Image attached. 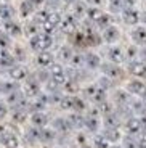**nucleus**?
I'll list each match as a JSON object with an SVG mask.
<instances>
[{
    "mask_svg": "<svg viewBox=\"0 0 146 148\" xmlns=\"http://www.w3.org/2000/svg\"><path fill=\"white\" fill-rule=\"evenodd\" d=\"M51 79H53V82H55L56 85L66 84L68 76H66L63 66H59V64H53V66H51Z\"/></svg>",
    "mask_w": 146,
    "mask_h": 148,
    "instance_id": "nucleus-9",
    "label": "nucleus"
},
{
    "mask_svg": "<svg viewBox=\"0 0 146 148\" xmlns=\"http://www.w3.org/2000/svg\"><path fill=\"white\" fill-rule=\"evenodd\" d=\"M13 15H15V11L11 10L10 5H7V3H0V19H2V21H7V19H13Z\"/></svg>",
    "mask_w": 146,
    "mask_h": 148,
    "instance_id": "nucleus-20",
    "label": "nucleus"
},
{
    "mask_svg": "<svg viewBox=\"0 0 146 148\" xmlns=\"http://www.w3.org/2000/svg\"><path fill=\"white\" fill-rule=\"evenodd\" d=\"M132 40L135 42V45L140 47H146V27L145 26H135L130 32Z\"/></svg>",
    "mask_w": 146,
    "mask_h": 148,
    "instance_id": "nucleus-6",
    "label": "nucleus"
},
{
    "mask_svg": "<svg viewBox=\"0 0 146 148\" xmlns=\"http://www.w3.org/2000/svg\"><path fill=\"white\" fill-rule=\"evenodd\" d=\"M109 148H122V147H119V145H113V147H109Z\"/></svg>",
    "mask_w": 146,
    "mask_h": 148,
    "instance_id": "nucleus-42",
    "label": "nucleus"
},
{
    "mask_svg": "<svg viewBox=\"0 0 146 148\" xmlns=\"http://www.w3.org/2000/svg\"><path fill=\"white\" fill-rule=\"evenodd\" d=\"M0 32H2V21H0Z\"/></svg>",
    "mask_w": 146,
    "mask_h": 148,
    "instance_id": "nucleus-43",
    "label": "nucleus"
},
{
    "mask_svg": "<svg viewBox=\"0 0 146 148\" xmlns=\"http://www.w3.org/2000/svg\"><path fill=\"white\" fill-rule=\"evenodd\" d=\"M138 148H146V137H143L141 140L138 142Z\"/></svg>",
    "mask_w": 146,
    "mask_h": 148,
    "instance_id": "nucleus-37",
    "label": "nucleus"
},
{
    "mask_svg": "<svg viewBox=\"0 0 146 148\" xmlns=\"http://www.w3.org/2000/svg\"><path fill=\"white\" fill-rule=\"evenodd\" d=\"M108 7H109V10L113 13H122L127 8L124 3V0H108Z\"/></svg>",
    "mask_w": 146,
    "mask_h": 148,
    "instance_id": "nucleus-21",
    "label": "nucleus"
},
{
    "mask_svg": "<svg viewBox=\"0 0 146 148\" xmlns=\"http://www.w3.org/2000/svg\"><path fill=\"white\" fill-rule=\"evenodd\" d=\"M5 116H7V105L0 101V119L5 118Z\"/></svg>",
    "mask_w": 146,
    "mask_h": 148,
    "instance_id": "nucleus-36",
    "label": "nucleus"
},
{
    "mask_svg": "<svg viewBox=\"0 0 146 148\" xmlns=\"http://www.w3.org/2000/svg\"><path fill=\"white\" fill-rule=\"evenodd\" d=\"M29 45L31 48H32L34 52H47L48 48L53 45V37L48 36V34H35V36L31 37V40H29Z\"/></svg>",
    "mask_w": 146,
    "mask_h": 148,
    "instance_id": "nucleus-1",
    "label": "nucleus"
},
{
    "mask_svg": "<svg viewBox=\"0 0 146 148\" xmlns=\"http://www.w3.org/2000/svg\"><path fill=\"white\" fill-rule=\"evenodd\" d=\"M84 58H85V66H88L90 69H96V68L101 66V60L96 53H87V55H84Z\"/></svg>",
    "mask_w": 146,
    "mask_h": 148,
    "instance_id": "nucleus-15",
    "label": "nucleus"
},
{
    "mask_svg": "<svg viewBox=\"0 0 146 148\" xmlns=\"http://www.w3.org/2000/svg\"><path fill=\"white\" fill-rule=\"evenodd\" d=\"M127 90L133 95H145L146 93V84L140 79H135V81H130L127 84Z\"/></svg>",
    "mask_w": 146,
    "mask_h": 148,
    "instance_id": "nucleus-12",
    "label": "nucleus"
},
{
    "mask_svg": "<svg viewBox=\"0 0 146 148\" xmlns=\"http://www.w3.org/2000/svg\"><path fill=\"white\" fill-rule=\"evenodd\" d=\"M69 63L72 64L74 68H81V66H84V64H85V58H84V55H79V53H74Z\"/></svg>",
    "mask_w": 146,
    "mask_h": 148,
    "instance_id": "nucleus-27",
    "label": "nucleus"
},
{
    "mask_svg": "<svg viewBox=\"0 0 146 148\" xmlns=\"http://www.w3.org/2000/svg\"><path fill=\"white\" fill-rule=\"evenodd\" d=\"M40 137L44 138V140H53L55 138V130H42L40 132Z\"/></svg>",
    "mask_w": 146,
    "mask_h": 148,
    "instance_id": "nucleus-34",
    "label": "nucleus"
},
{
    "mask_svg": "<svg viewBox=\"0 0 146 148\" xmlns=\"http://www.w3.org/2000/svg\"><path fill=\"white\" fill-rule=\"evenodd\" d=\"M63 2H64L66 5H74L77 2V0H63Z\"/></svg>",
    "mask_w": 146,
    "mask_h": 148,
    "instance_id": "nucleus-39",
    "label": "nucleus"
},
{
    "mask_svg": "<svg viewBox=\"0 0 146 148\" xmlns=\"http://www.w3.org/2000/svg\"><path fill=\"white\" fill-rule=\"evenodd\" d=\"M34 10H35V8L32 7V3H31L29 0H24L21 3V8H19V15H21L23 18H29L34 13Z\"/></svg>",
    "mask_w": 146,
    "mask_h": 148,
    "instance_id": "nucleus-22",
    "label": "nucleus"
},
{
    "mask_svg": "<svg viewBox=\"0 0 146 148\" xmlns=\"http://www.w3.org/2000/svg\"><path fill=\"white\" fill-rule=\"evenodd\" d=\"M104 11L103 10H100V8H93V7H87V13H85V16L88 18V21H91V23H95L96 19L100 18V16L103 15Z\"/></svg>",
    "mask_w": 146,
    "mask_h": 148,
    "instance_id": "nucleus-25",
    "label": "nucleus"
},
{
    "mask_svg": "<svg viewBox=\"0 0 146 148\" xmlns=\"http://www.w3.org/2000/svg\"><path fill=\"white\" fill-rule=\"evenodd\" d=\"M8 74H10V77L13 79V81H24V79L27 77V69H26L24 66L16 64V66H11L10 68Z\"/></svg>",
    "mask_w": 146,
    "mask_h": 148,
    "instance_id": "nucleus-14",
    "label": "nucleus"
},
{
    "mask_svg": "<svg viewBox=\"0 0 146 148\" xmlns=\"http://www.w3.org/2000/svg\"><path fill=\"white\" fill-rule=\"evenodd\" d=\"M103 137H104L108 142H117L119 138H121V134H119L117 129H106V132H104Z\"/></svg>",
    "mask_w": 146,
    "mask_h": 148,
    "instance_id": "nucleus-26",
    "label": "nucleus"
},
{
    "mask_svg": "<svg viewBox=\"0 0 146 148\" xmlns=\"http://www.w3.org/2000/svg\"><path fill=\"white\" fill-rule=\"evenodd\" d=\"M69 122H68V119H56L55 121V129H58V130H68L69 129Z\"/></svg>",
    "mask_w": 146,
    "mask_h": 148,
    "instance_id": "nucleus-32",
    "label": "nucleus"
},
{
    "mask_svg": "<svg viewBox=\"0 0 146 148\" xmlns=\"http://www.w3.org/2000/svg\"><path fill=\"white\" fill-rule=\"evenodd\" d=\"M124 52H125V60H127V58H130V56H136L140 50L136 48V45H130V47H128L127 50H124Z\"/></svg>",
    "mask_w": 146,
    "mask_h": 148,
    "instance_id": "nucleus-33",
    "label": "nucleus"
},
{
    "mask_svg": "<svg viewBox=\"0 0 146 148\" xmlns=\"http://www.w3.org/2000/svg\"><path fill=\"white\" fill-rule=\"evenodd\" d=\"M106 56L109 60V63L119 66V64L125 60V52H124V48L119 47V45H109L108 50H106Z\"/></svg>",
    "mask_w": 146,
    "mask_h": 148,
    "instance_id": "nucleus-2",
    "label": "nucleus"
},
{
    "mask_svg": "<svg viewBox=\"0 0 146 148\" xmlns=\"http://www.w3.org/2000/svg\"><path fill=\"white\" fill-rule=\"evenodd\" d=\"M2 29L7 36L10 37H18L23 34V27L18 21L15 19H7V21H2Z\"/></svg>",
    "mask_w": 146,
    "mask_h": 148,
    "instance_id": "nucleus-4",
    "label": "nucleus"
},
{
    "mask_svg": "<svg viewBox=\"0 0 146 148\" xmlns=\"http://www.w3.org/2000/svg\"><path fill=\"white\" fill-rule=\"evenodd\" d=\"M93 24H95L96 27H100V29H106V27H109L113 23H111V16L108 15V13H103Z\"/></svg>",
    "mask_w": 146,
    "mask_h": 148,
    "instance_id": "nucleus-24",
    "label": "nucleus"
},
{
    "mask_svg": "<svg viewBox=\"0 0 146 148\" xmlns=\"http://www.w3.org/2000/svg\"><path fill=\"white\" fill-rule=\"evenodd\" d=\"M128 69L133 76L136 77H145L146 79V63L145 61H138V60H133L130 64H128Z\"/></svg>",
    "mask_w": 146,
    "mask_h": 148,
    "instance_id": "nucleus-10",
    "label": "nucleus"
},
{
    "mask_svg": "<svg viewBox=\"0 0 146 148\" xmlns=\"http://www.w3.org/2000/svg\"><path fill=\"white\" fill-rule=\"evenodd\" d=\"M136 147H138V143H136L130 135L124 138V148H136Z\"/></svg>",
    "mask_w": 146,
    "mask_h": 148,
    "instance_id": "nucleus-35",
    "label": "nucleus"
},
{
    "mask_svg": "<svg viewBox=\"0 0 146 148\" xmlns=\"http://www.w3.org/2000/svg\"><path fill=\"white\" fill-rule=\"evenodd\" d=\"M0 143L3 145L5 148H18L19 142L15 134L3 130V132H0Z\"/></svg>",
    "mask_w": 146,
    "mask_h": 148,
    "instance_id": "nucleus-7",
    "label": "nucleus"
},
{
    "mask_svg": "<svg viewBox=\"0 0 146 148\" xmlns=\"http://www.w3.org/2000/svg\"><path fill=\"white\" fill-rule=\"evenodd\" d=\"M59 27H61V31H64L66 34H72L77 27V19L74 18L72 15H68L66 18H61Z\"/></svg>",
    "mask_w": 146,
    "mask_h": 148,
    "instance_id": "nucleus-11",
    "label": "nucleus"
},
{
    "mask_svg": "<svg viewBox=\"0 0 146 148\" xmlns=\"http://www.w3.org/2000/svg\"><path fill=\"white\" fill-rule=\"evenodd\" d=\"M37 64L42 68H50L55 64V56L50 52H40L37 55Z\"/></svg>",
    "mask_w": 146,
    "mask_h": 148,
    "instance_id": "nucleus-13",
    "label": "nucleus"
},
{
    "mask_svg": "<svg viewBox=\"0 0 146 148\" xmlns=\"http://www.w3.org/2000/svg\"><path fill=\"white\" fill-rule=\"evenodd\" d=\"M138 55L141 56L143 60H146V47H143V50H140V52H138Z\"/></svg>",
    "mask_w": 146,
    "mask_h": 148,
    "instance_id": "nucleus-38",
    "label": "nucleus"
},
{
    "mask_svg": "<svg viewBox=\"0 0 146 148\" xmlns=\"http://www.w3.org/2000/svg\"><path fill=\"white\" fill-rule=\"evenodd\" d=\"M31 122H32L35 127H44V126H47L48 118H47V114H45L44 111H39V113H32Z\"/></svg>",
    "mask_w": 146,
    "mask_h": 148,
    "instance_id": "nucleus-16",
    "label": "nucleus"
},
{
    "mask_svg": "<svg viewBox=\"0 0 146 148\" xmlns=\"http://www.w3.org/2000/svg\"><path fill=\"white\" fill-rule=\"evenodd\" d=\"M72 55H74V52H72V48H71L69 45H63V47H59L58 60H61V61H71Z\"/></svg>",
    "mask_w": 146,
    "mask_h": 148,
    "instance_id": "nucleus-18",
    "label": "nucleus"
},
{
    "mask_svg": "<svg viewBox=\"0 0 146 148\" xmlns=\"http://www.w3.org/2000/svg\"><path fill=\"white\" fill-rule=\"evenodd\" d=\"M87 2V7H93V8H100L101 10L103 7L108 5V0H85Z\"/></svg>",
    "mask_w": 146,
    "mask_h": 148,
    "instance_id": "nucleus-30",
    "label": "nucleus"
},
{
    "mask_svg": "<svg viewBox=\"0 0 146 148\" xmlns=\"http://www.w3.org/2000/svg\"><path fill=\"white\" fill-rule=\"evenodd\" d=\"M127 132L130 134V135H135V134H138L140 130L143 129L141 127V122H140V119H135V118H132L127 121Z\"/></svg>",
    "mask_w": 146,
    "mask_h": 148,
    "instance_id": "nucleus-17",
    "label": "nucleus"
},
{
    "mask_svg": "<svg viewBox=\"0 0 146 148\" xmlns=\"http://www.w3.org/2000/svg\"><path fill=\"white\" fill-rule=\"evenodd\" d=\"M101 69H103V73H104L106 77H109V79H119V77H122V69L117 66V64L104 63V64H101Z\"/></svg>",
    "mask_w": 146,
    "mask_h": 148,
    "instance_id": "nucleus-8",
    "label": "nucleus"
},
{
    "mask_svg": "<svg viewBox=\"0 0 146 148\" xmlns=\"http://www.w3.org/2000/svg\"><path fill=\"white\" fill-rule=\"evenodd\" d=\"M10 45H11V37L7 36L5 32H0V48L7 50V48H10Z\"/></svg>",
    "mask_w": 146,
    "mask_h": 148,
    "instance_id": "nucleus-29",
    "label": "nucleus"
},
{
    "mask_svg": "<svg viewBox=\"0 0 146 148\" xmlns=\"http://www.w3.org/2000/svg\"><path fill=\"white\" fill-rule=\"evenodd\" d=\"M85 13H87V5L84 3V2H76L74 3V10H72V16L76 19H81L85 16Z\"/></svg>",
    "mask_w": 146,
    "mask_h": 148,
    "instance_id": "nucleus-19",
    "label": "nucleus"
},
{
    "mask_svg": "<svg viewBox=\"0 0 146 148\" xmlns=\"http://www.w3.org/2000/svg\"><path fill=\"white\" fill-rule=\"evenodd\" d=\"M95 148H109V142L106 140L103 135H96L95 137Z\"/></svg>",
    "mask_w": 146,
    "mask_h": 148,
    "instance_id": "nucleus-31",
    "label": "nucleus"
},
{
    "mask_svg": "<svg viewBox=\"0 0 146 148\" xmlns=\"http://www.w3.org/2000/svg\"><path fill=\"white\" fill-rule=\"evenodd\" d=\"M101 37L108 45H116V42H119V39H121V29L117 26H114V24H111L109 27L103 29Z\"/></svg>",
    "mask_w": 146,
    "mask_h": 148,
    "instance_id": "nucleus-3",
    "label": "nucleus"
},
{
    "mask_svg": "<svg viewBox=\"0 0 146 148\" xmlns=\"http://www.w3.org/2000/svg\"><path fill=\"white\" fill-rule=\"evenodd\" d=\"M140 19H143V21L146 23V11H143V13H140Z\"/></svg>",
    "mask_w": 146,
    "mask_h": 148,
    "instance_id": "nucleus-40",
    "label": "nucleus"
},
{
    "mask_svg": "<svg viewBox=\"0 0 146 148\" xmlns=\"http://www.w3.org/2000/svg\"><path fill=\"white\" fill-rule=\"evenodd\" d=\"M84 124H85V127H87L88 130H91V132H95V130L98 129V119L96 118H85Z\"/></svg>",
    "mask_w": 146,
    "mask_h": 148,
    "instance_id": "nucleus-28",
    "label": "nucleus"
},
{
    "mask_svg": "<svg viewBox=\"0 0 146 148\" xmlns=\"http://www.w3.org/2000/svg\"><path fill=\"white\" fill-rule=\"evenodd\" d=\"M39 26H40V24H39L37 21H34V23L26 21L24 27H23V32L29 34V36H35V34H40V31H39Z\"/></svg>",
    "mask_w": 146,
    "mask_h": 148,
    "instance_id": "nucleus-23",
    "label": "nucleus"
},
{
    "mask_svg": "<svg viewBox=\"0 0 146 148\" xmlns=\"http://www.w3.org/2000/svg\"><path fill=\"white\" fill-rule=\"evenodd\" d=\"M121 16H122V19H124V23L128 24V26H138V23L141 21V19H140V11H136L133 7L125 8L121 13Z\"/></svg>",
    "mask_w": 146,
    "mask_h": 148,
    "instance_id": "nucleus-5",
    "label": "nucleus"
},
{
    "mask_svg": "<svg viewBox=\"0 0 146 148\" xmlns=\"http://www.w3.org/2000/svg\"><path fill=\"white\" fill-rule=\"evenodd\" d=\"M140 122H141V127H146V116L143 119H140Z\"/></svg>",
    "mask_w": 146,
    "mask_h": 148,
    "instance_id": "nucleus-41",
    "label": "nucleus"
}]
</instances>
